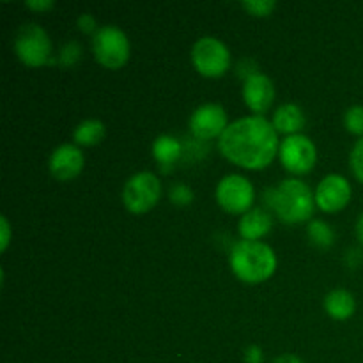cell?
<instances>
[{"label":"cell","mask_w":363,"mask_h":363,"mask_svg":"<svg viewBox=\"0 0 363 363\" xmlns=\"http://www.w3.org/2000/svg\"><path fill=\"white\" fill-rule=\"evenodd\" d=\"M241 6H243V9H247L248 14H252V16L264 18L273 13V9L277 7V2L275 0H250V2H243Z\"/></svg>","instance_id":"44dd1931"},{"label":"cell","mask_w":363,"mask_h":363,"mask_svg":"<svg viewBox=\"0 0 363 363\" xmlns=\"http://www.w3.org/2000/svg\"><path fill=\"white\" fill-rule=\"evenodd\" d=\"M280 162L284 169L294 176H305L311 172L318 162V149L314 142L305 135H291L284 138L279 149Z\"/></svg>","instance_id":"9c48e42d"},{"label":"cell","mask_w":363,"mask_h":363,"mask_svg":"<svg viewBox=\"0 0 363 363\" xmlns=\"http://www.w3.org/2000/svg\"><path fill=\"white\" fill-rule=\"evenodd\" d=\"M78 27H80L82 32H85V34H92V32H98L99 28L96 27V20L94 16H91V14H82L80 18H78Z\"/></svg>","instance_id":"d4e9b609"},{"label":"cell","mask_w":363,"mask_h":363,"mask_svg":"<svg viewBox=\"0 0 363 363\" xmlns=\"http://www.w3.org/2000/svg\"><path fill=\"white\" fill-rule=\"evenodd\" d=\"M238 230L245 241H259L272 230V216L266 209H250L241 216Z\"/></svg>","instance_id":"5bb4252c"},{"label":"cell","mask_w":363,"mask_h":363,"mask_svg":"<svg viewBox=\"0 0 363 363\" xmlns=\"http://www.w3.org/2000/svg\"><path fill=\"white\" fill-rule=\"evenodd\" d=\"M0 230H2V241H0V250L6 252L7 250V245H9V241H11V227H9V222H7L6 216H2V218H0Z\"/></svg>","instance_id":"484cf974"},{"label":"cell","mask_w":363,"mask_h":363,"mask_svg":"<svg viewBox=\"0 0 363 363\" xmlns=\"http://www.w3.org/2000/svg\"><path fill=\"white\" fill-rule=\"evenodd\" d=\"M14 52L25 66L39 67L52 57V41L43 27L25 23L14 35Z\"/></svg>","instance_id":"5b68a950"},{"label":"cell","mask_w":363,"mask_h":363,"mask_svg":"<svg viewBox=\"0 0 363 363\" xmlns=\"http://www.w3.org/2000/svg\"><path fill=\"white\" fill-rule=\"evenodd\" d=\"M25 6L32 11H41V13H45V11L52 9L53 2L52 0H28V2H25Z\"/></svg>","instance_id":"4316f807"},{"label":"cell","mask_w":363,"mask_h":363,"mask_svg":"<svg viewBox=\"0 0 363 363\" xmlns=\"http://www.w3.org/2000/svg\"><path fill=\"white\" fill-rule=\"evenodd\" d=\"M266 204L284 223H303L312 218L315 199L312 190L300 179H286L264 194Z\"/></svg>","instance_id":"7a4b0ae2"},{"label":"cell","mask_w":363,"mask_h":363,"mask_svg":"<svg viewBox=\"0 0 363 363\" xmlns=\"http://www.w3.org/2000/svg\"><path fill=\"white\" fill-rule=\"evenodd\" d=\"M350 181L339 174H330L315 188V206L325 213H339L351 201Z\"/></svg>","instance_id":"30bf717a"},{"label":"cell","mask_w":363,"mask_h":363,"mask_svg":"<svg viewBox=\"0 0 363 363\" xmlns=\"http://www.w3.org/2000/svg\"><path fill=\"white\" fill-rule=\"evenodd\" d=\"M191 62L202 77L220 78L229 71L230 52L220 39L202 38L194 45Z\"/></svg>","instance_id":"52a82bcc"},{"label":"cell","mask_w":363,"mask_h":363,"mask_svg":"<svg viewBox=\"0 0 363 363\" xmlns=\"http://www.w3.org/2000/svg\"><path fill=\"white\" fill-rule=\"evenodd\" d=\"M170 201L177 206H188L194 201V191H191V188L188 186V184L177 183L176 186L170 190Z\"/></svg>","instance_id":"603a6c76"},{"label":"cell","mask_w":363,"mask_h":363,"mask_svg":"<svg viewBox=\"0 0 363 363\" xmlns=\"http://www.w3.org/2000/svg\"><path fill=\"white\" fill-rule=\"evenodd\" d=\"M243 99L245 105L255 116L262 117V113L268 112L269 106L273 105V99H275V87H273V82L269 80V77L255 73L250 78H247L243 84Z\"/></svg>","instance_id":"7c38bea8"},{"label":"cell","mask_w":363,"mask_h":363,"mask_svg":"<svg viewBox=\"0 0 363 363\" xmlns=\"http://www.w3.org/2000/svg\"><path fill=\"white\" fill-rule=\"evenodd\" d=\"M78 57H80V46H78L77 43H69V45H66L62 48V53H60V60H62L66 66L77 62Z\"/></svg>","instance_id":"cb8c5ba5"},{"label":"cell","mask_w":363,"mask_h":363,"mask_svg":"<svg viewBox=\"0 0 363 363\" xmlns=\"http://www.w3.org/2000/svg\"><path fill=\"white\" fill-rule=\"evenodd\" d=\"M230 269L243 284H261L272 279L277 269V255L261 241H238L229 255Z\"/></svg>","instance_id":"3957f363"},{"label":"cell","mask_w":363,"mask_h":363,"mask_svg":"<svg viewBox=\"0 0 363 363\" xmlns=\"http://www.w3.org/2000/svg\"><path fill=\"white\" fill-rule=\"evenodd\" d=\"M344 126L350 133L363 138V106L357 105L347 108V112L344 113Z\"/></svg>","instance_id":"ffe728a7"},{"label":"cell","mask_w":363,"mask_h":363,"mask_svg":"<svg viewBox=\"0 0 363 363\" xmlns=\"http://www.w3.org/2000/svg\"><path fill=\"white\" fill-rule=\"evenodd\" d=\"M325 311L330 318L337 321H346L357 311V301L354 296L346 289H335L325 298Z\"/></svg>","instance_id":"2e32d148"},{"label":"cell","mask_w":363,"mask_h":363,"mask_svg":"<svg viewBox=\"0 0 363 363\" xmlns=\"http://www.w3.org/2000/svg\"><path fill=\"white\" fill-rule=\"evenodd\" d=\"M350 165L351 170H353L354 177H357L360 183H363V138L354 144L353 151H351L350 156Z\"/></svg>","instance_id":"7402d4cb"},{"label":"cell","mask_w":363,"mask_h":363,"mask_svg":"<svg viewBox=\"0 0 363 363\" xmlns=\"http://www.w3.org/2000/svg\"><path fill=\"white\" fill-rule=\"evenodd\" d=\"M255 190L247 177L240 174L225 176L216 186V202L220 208L230 215H241L248 213L254 206Z\"/></svg>","instance_id":"ba28073f"},{"label":"cell","mask_w":363,"mask_h":363,"mask_svg":"<svg viewBox=\"0 0 363 363\" xmlns=\"http://www.w3.org/2000/svg\"><path fill=\"white\" fill-rule=\"evenodd\" d=\"M218 149L223 158L241 169L262 170L279 152V133L264 117H243L227 126L218 138Z\"/></svg>","instance_id":"6da1fadb"},{"label":"cell","mask_w":363,"mask_h":363,"mask_svg":"<svg viewBox=\"0 0 363 363\" xmlns=\"http://www.w3.org/2000/svg\"><path fill=\"white\" fill-rule=\"evenodd\" d=\"M308 240L319 248H330L335 241V233L328 223L321 222V220H312L307 227Z\"/></svg>","instance_id":"d6986e66"},{"label":"cell","mask_w":363,"mask_h":363,"mask_svg":"<svg viewBox=\"0 0 363 363\" xmlns=\"http://www.w3.org/2000/svg\"><path fill=\"white\" fill-rule=\"evenodd\" d=\"M227 112L222 105L208 103L199 106L190 119V130L197 140H211L222 137L227 130Z\"/></svg>","instance_id":"8fae6325"},{"label":"cell","mask_w":363,"mask_h":363,"mask_svg":"<svg viewBox=\"0 0 363 363\" xmlns=\"http://www.w3.org/2000/svg\"><path fill=\"white\" fill-rule=\"evenodd\" d=\"M84 152L74 144H62L50 156V174L59 181H71L84 169Z\"/></svg>","instance_id":"4fadbf2b"},{"label":"cell","mask_w":363,"mask_h":363,"mask_svg":"<svg viewBox=\"0 0 363 363\" xmlns=\"http://www.w3.org/2000/svg\"><path fill=\"white\" fill-rule=\"evenodd\" d=\"M152 156H155L156 162L165 169H172L174 163L183 156V144L177 140L176 137H170V135H162L155 140L152 144Z\"/></svg>","instance_id":"e0dca14e"},{"label":"cell","mask_w":363,"mask_h":363,"mask_svg":"<svg viewBox=\"0 0 363 363\" xmlns=\"http://www.w3.org/2000/svg\"><path fill=\"white\" fill-rule=\"evenodd\" d=\"M92 52L101 66L119 69L130 59V41L119 27L105 25L92 38Z\"/></svg>","instance_id":"277c9868"},{"label":"cell","mask_w":363,"mask_h":363,"mask_svg":"<svg viewBox=\"0 0 363 363\" xmlns=\"http://www.w3.org/2000/svg\"><path fill=\"white\" fill-rule=\"evenodd\" d=\"M273 363H303L301 358H298L296 354H280L279 358H275Z\"/></svg>","instance_id":"f1b7e54d"},{"label":"cell","mask_w":363,"mask_h":363,"mask_svg":"<svg viewBox=\"0 0 363 363\" xmlns=\"http://www.w3.org/2000/svg\"><path fill=\"white\" fill-rule=\"evenodd\" d=\"M103 138H105V124L98 119L82 121V123L74 128L73 140L77 142L78 145L92 147V145H98Z\"/></svg>","instance_id":"ac0fdd59"},{"label":"cell","mask_w":363,"mask_h":363,"mask_svg":"<svg viewBox=\"0 0 363 363\" xmlns=\"http://www.w3.org/2000/svg\"><path fill=\"white\" fill-rule=\"evenodd\" d=\"M273 128L277 130V133H284L287 137L300 135V131L305 128L303 110L293 103L282 105L273 116Z\"/></svg>","instance_id":"9a60e30c"},{"label":"cell","mask_w":363,"mask_h":363,"mask_svg":"<svg viewBox=\"0 0 363 363\" xmlns=\"http://www.w3.org/2000/svg\"><path fill=\"white\" fill-rule=\"evenodd\" d=\"M162 197V183L152 172H138L126 181L123 190L124 208L133 215L149 213Z\"/></svg>","instance_id":"8992f818"},{"label":"cell","mask_w":363,"mask_h":363,"mask_svg":"<svg viewBox=\"0 0 363 363\" xmlns=\"http://www.w3.org/2000/svg\"><path fill=\"white\" fill-rule=\"evenodd\" d=\"M357 238L358 241L363 245V213L358 216V222H357Z\"/></svg>","instance_id":"f546056e"},{"label":"cell","mask_w":363,"mask_h":363,"mask_svg":"<svg viewBox=\"0 0 363 363\" xmlns=\"http://www.w3.org/2000/svg\"><path fill=\"white\" fill-rule=\"evenodd\" d=\"M245 362L247 363H262V351L259 346H250L245 351Z\"/></svg>","instance_id":"83f0119b"}]
</instances>
